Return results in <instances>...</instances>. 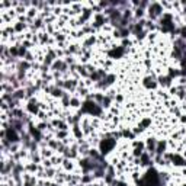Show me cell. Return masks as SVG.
Returning <instances> with one entry per match:
<instances>
[{"instance_id": "6da1fadb", "label": "cell", "mask_w": 186, "mask_h": 186, "mask_svg": "<svg viewBox=\"0 0 186 186\" xmlns=\"http://www.w3.org/2000/svg\"><path fill=\"white\" fill-rule=\"evenodd\" d=\"M81 113H89V115H100L102 113V108L95 102V100L87 99L84 100V103L81 105Z\"/></svg>"}, {"instance_id": "7a4b0ae2", "label": "cell", "mask_w": 186, "mask_h": 186, "mask_svg": "<svg viewBox=\"0 0 186 186\" xmlns=\"http://www.w3.org/2000/svg\"><path fill=\"white\" fill-rule=\"evenodd\" d=\"M115 146H116V140L112 138V137L103 140V141L100 143V153H102V154H108L109 151H112Z\"/></svg>"}, {"instance_id": "3957f363", "label": "cell", "mask_w": 186, "mask_h": 186, "mask_svg": "<svg viewBox=\"0 0 186 186\" xmlns=\"http://www.w3.org/2000/svg\"><path fill=\"white\" fill-rule=\"evenodd\" d=\"M148 13H150V18H151V19H156L157 16H161L163 7H161L160 3H151L150 7H148Z\"/></svg>"}, {"instance_id": "277c9868", "label": "cell", "mask_w": 186, "mask_h": 186, "mask_svg": "<svg viewBox=\"0 0 186 186\" xmlns=\"http://www.w3.org/2000/svg\"><path fill=\"white\" fill-rule=\"evenodd\" d=\"M157 143H159V141H157L156 138H148V140H147V143H146L147 151L151 154V156L156 153V147H157Z\"/></svg>"}, {"instance_id": "5b68a950", "label": "cell", "mask_w": 186, "mask_h": 186, "mask_svg": "<svg viewBox=\"0 0 186 186\" xmlns=\"http://www.w3.org/2000/svg\"><path fill=\"white\" fill-rule=\"evenodd\" d=\"M166 153V141H159L157 147H156V154L157 156H163Z\"/></svg>"}, {"instance_id": "8992f818", "label": "cell", "mask_w": 186, "mask_h": 186, "mask_svg": "<svg viewBox=\"0 0 186 186\" xmlns=\"http://www.w3.org/2000/svg\"><path fill=\"white\" fill-rule=\"evenodd\" d=\"M28 111H29L31 113H33V115L38 112V103H36V100H35V99H31V100H29V105H28Z\"/></svg>"}, {"instance_id": "52a82bcc", "label": "cell", "mask_w": 186, "mask_h": 186, "mask_svg": "<svg viewBox=\"0 0 186 186\" xmlns=\"http://www.w3.org/2000/svg\"><path fill=\"white\" fill-rule=\"evenodd\" d=\"M105 15H102V13H99V15H96V18H95V23H93V26H100L102 23H105Z\"/></svg>"}, {"instance_id": "ba28073f", "label": "cell", "mask_w": 186, "mask_h": 186, "mask_svg": "<svg viewBox=\"0 0 186 186\" xmlns=\"http://www.w3.org/2000/svg\"><path fill=\"white\" fill-rule=\"evenodd\" d=\"M76 86H77V81L76 80H67L66 83H64V89H67V90H73Z\"/></svg>"}, {"instance_id": "9c48e42d", "label": "cell", "mask_w": 186, "mask_h": 186, "mask_svg": "<svg viewBox=\"0 0 186 186\" xmlns=\"http://www.w3.org/2000/svg\"><path fill=\"white\" fill-rule=\"evenodd\" d=\"M111 102H112V98H109V96H105V99H103V102L100 103L103 108H108L109 105H111Z\"/></svg>"}, {"instance_id": "30bf717a", "label": "cell", "mask_w": 186, "mask_h": 186, "mask_svg": "<svg viewBox=\"0 0 186 186\" xmlns=\"http://www.w3.org/2000/svg\"><path fill=\"white\" fill-rule=\"evenodd\" d=\"M73 131H74V134H76V137H77V138H81V135H83V133L80 131L79 125H73Z\"/></svg>"}, {"instance_id": "8fae6325", "label": "cell", "mask_w": 186, "mask_h": 186, "mask_svg": "<svg viewBox=\"0 0 186 186\" xmlns=\"http://www.w3.org/2000/svg\"><path fill=\"white\" fill-rule=\"evenodd\" d=\"M70 105L73 108H77L80 105V100L77 99V98H71V100H70Z\"/></svg>"}, {"instance_id": "7c38bea8", "label": "cell", "mask_w": 186, "mask_h": 186, "mask_svg": "<svg viewBox=\"0 0 186 186\" xmlns=\"http://www.w3.org/2000/svg\"><path fill=\"white\" fill-rule=\"evenodd\" d=\"M93 42H95V38H93V36H90V38H89V40H87L86 42H84V46H89V45H92Z\"/></svg>"}, {"instance_id": "4fadbf2b", "label": "cell", "mask_w": 186, "mask_h": 186, "mask_svg": "<svg viewBox=\"0 0 186 186\" xmlns=\"http://www.w3.org/2000/svg\"><path fill=\"white\" fill-rule=\"evenodd\" d=\"M23 26H25V25H23L22 22H19V23L15 26V29H16V31H22V29H23Z\"/></svg>"}, {"instance_id": "5bb4252c", "label": "cell", "mask_w": 186, "mask_h": 186, "mask_svg": "<svg viewBox=\"0 0 186 186\" xmlns=\"http://www.w3.org/2000/svg\"><path fill=\"white\" fill-rule=\"evenodd\" d=\"M54 174V170L53 169H48V170H45V176H48V177H51Z\"/></svg>"}, {"instance_id": "9a60e30c", "label": "cell", "mask_w": 186, "mask_h": 186, "mask_svg": "<svg viewBox=\"0 0 186 186\" xmlns=\"http://www.w3.org/2000/svg\"><path fill=\"white\" fill-rule=\"evenodd\" d=\"M57 135H58V137H61V138H64V137L67 135V133H64V131H63V133H57Z\"/></svg>"}]
</instances>
